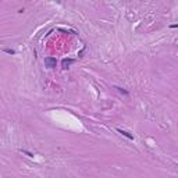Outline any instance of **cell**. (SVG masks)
I'll list each match as a JSON object with an SVG mask.
<instances>
[{
	"label": "cell",
	"instance_id": "2",
	"mask_svg": "<svg viewBox=\"0 0 178 178\" xmlns=\"http://www.w3.org/2000/svg\"><path fill=\"white\" fill-rule=\"evenodd\" d=\"M72 63H75V60H74V59H64L63 61H61V66H63L64 70H67V68H68Z\"/></svg>",
	"mask_w": 178,
	"mask_h": 178
},
{
	"label": "cell",
	"instance_id": "1",
	"mask_svg": "<svg viewBox=\"0 0 178 178\" xmlns=\"http://www.w3.org/2000/svg\"><path fill=\"white\" fill-rule=\"evenodd\" d=\"M56 59L54 57H46L45 59V64H46V67H49V68H54L56 67Z\"/></svg>",
	"mask_w": 178,
	"mask_h": 178
},
{
	"label": "cell",
	"instance_id": "3",
	"mask_svg": "<svg viewBox=\"0 0 178 178\" xmlns=\"http://www.w3.org/2000/svg\"><path fill=\"white\" fill-rule=\"evenodd\" d=\"M117 132L121 134L122 136H125V138H128V139H131V141L134 139V135H132V134L127 132V131H124V129H121V128H117Z\"/></svg>",
	"mask_w": 178,
	"mask_h": 178
},
{
	"label": "cell",
	"instance_id": "6",
	"mask_svg": "<svg viewBox=\"0 0 178 178\" xmlns=\"http://www.w3.org/2000/svg\"><path fill=\"white\" fill-rule=\"evenodd\" d=\"M4 52H6V53H8V54H14V50H13V49H4Z\"/></svg>",
	"mask_w": 178,
	"mask_h": 178
},
{
	"label": "cell",
	"instance_id": "5",
	"mask_svg": "<svg viewBox=\"0 0 178 178\" xmlns=\"http://www.w3.org/2000/svg\"><path fill=\"white\" fill-rule=\"evenodd\" d=\"M22 153H25L27 156H29V157H34V153H31V152H28V150H22Z\"/></svg>",
	"mask_w": 178,
	"mask_h": 178
},
{
	"label": "cell",
	"instance_id": "4",
	"mask_svg": "<svg viewBox=\"0 0 178 178\" xmlns=\"http://www.w3.org/2000/svg\"><path fill=\"white\" fill-rule=\"evenodd\" d=\"M115 89L122 95H128V91H125V89H122V88H120V86H115Z\"/></svg>",
	"mask_w": 178,
	"mask_h": 178
}]
</instances>
